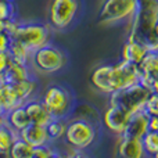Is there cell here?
<instances>
[{
    "label": "cell",
    "instance_id": "cell-1",
    "mask_svg": "<svg viewBox=\"0 0 158 158\" xmlns=\"http://www.w3.org/2000/svg\"><path fill=\"white\" fill-rule=\"evenodd\" d=\"M42 101L53 118L68 119L75 110V97L72 92L64 85L52 83L43 90Z\"/></svg>",
    "mask_w": 158,
    "mask_h": 158
},
{
    "label": "cell",
    "instance_id": "cell-2",
    "mask_svg": "<svg viewBox=\"0 0 158 158\" xmlns=\"http://www.w3.org/2000/svg\"><path fill=\"white\" fill-rule=\"evenodd\" d=\"M97 139V125L87 119L71 117L67 121L64 143L71 150H86Z\"/></svg>",
    "mask_w": 158,
    "mask_h": 158
},
{
    "label": "cell",
    "instance_id": "cell-3",
    "mask_svg": "<svg viewBox=\"0 0 158 158\" xmlns=\"http://www.w3.org/2000/svg\"><path fill=\"white\" fill-rule=\"evenodd\" d=\"M158 22V0H139V7L135 17L129 21L128 38L144 43L147 35Z\"/></svg>",
    "mask_w": 158,
    "mask_h": 158
},
{
    "label": "cell",
    "instance_id": "cell-4",
    "mask_svg": "<svg viewBox=\"0 0 158 158\" xmlns=\"http://www.w3.org/2000/svg\"><path fill=\"white\" fill-rule=\"evenodd\" d=\"M65 64L67 57L64 52L53 43H47L31 56V67L44 75L57 74L65 67Z\"/></svg>",
    "mask_w": 158,
    "mask_h": 158
},
{
    "label": "cell",
    "instance_id": "cell-5",
    "mask_svg": "<svg viewBox=\"0 0 158 158\" xmlns=\"http://www.w3.org/2000/svg\"><path fill=\"white\" fill-rule=\"evenodd\" d=\"M13 39L24 44L31 53H33L50 43L52 29L50 25H44L40 22H21L14 32Z\"/></svg>",
    "mask_w": 158,
    "mask_h": 158
},
{
    "label": "cell",
    "instance_id": "cell-6",
    "mask_svg": "<svg viewBox=\"0 0 158 158\" xmlns=\"http://www.w3.org/2000/svg\"><path fill=\"white\" fill-rule=\"evenodd\" d=\"M150 94L151 90L148 87H146L142 83H136L133 86L111 93L108 103L126 110L129 114H136V112L144 110V104Z\"/></svg>",
    "mask_w": 158,
    "mask_h": 158
},
{
    "label": "cell",
    "instance_id": "cell-7",
    "mask_svg": "<svg viewBox=\"0 0 158 158\" xmlns=\"http://www.w3.org/2000/svg\"><path fill=\"white\" fill-rule=\"evenodd\" d=\"M139 7V0H104L98 11V22L114 25L131 21Z\"/></svg>",
    "mask_w": 158,
    "mask_h": 158
},
{
    "label": "cell",
    "instance_id": "cell-8",
    "mask_svg": "<svg viewBox=\"0 0 158 158\" xmlns=\"http://www.w3.org/2000/svg\"><path fill=\"white\" fill-rule=\"evenodd\" d=\"M81 3L79 0H52L49 4V25L57 31H64L77 19Z\"/></svg>",
    "mask_w": 158,
    "mask_h": 158
},
{
    "label": "cell",
    "instance_id": "cell-9",
    "mask_svg": "<svg viewBox=\"0 0 158 158\" xmlns=\"http://www.w3.org/2000/svg\"><path fill=\"white\" fill-rule=\"evenodd\" d=\"M131 117L132 114H129L126 110L114 106V104H108V107L101 114V123L111 133L117 135V136H122L126 131Z\"/></svg>",
    "mask_w": 158,
    "mask_h": 158
},
{
    "label": "cell",
    "instance_id": "cell-10",
    "mask_svg": "<svg viewBox=\"0 0 158 158\" xmlns=\"http://www.w3.org/2000/svg\"><path fill=\"white\" fill-rule=\"evenodd\" d=\"M112 82H114L115 92L140 83L139 65L126 63L123 60L118 61L117 64H112Z\"/></svg>",
    "mask_w": 158,
    "mask_h": 158
},
{
    "label": "cell",
    "instance_id": "cell-11",
    "mask_svg": "<svg viewBox=\"0 0 158 158\" xmlns=\"http://www.w3.org/2000/svg\"><path fill=\"white\" fill-rule=\"evenodd\" d=\"M90 85L93 89L103 94H111L114 93V82H112V64H100L97 65L89 77Z\"/></svg>",
    "mask_w": 158,
    "mask_h": 158
},
{
    "label": "cell",
    "instance_id": "cell-12",
    "mask_svg": "<svg viewBox=\"0 0 158 158\" xmlns=\"http://www.w3.org/2000/svg\"><path fill=\"white\" fill-rule=\"evenodd\" d=\"M117 158H144L146 153L143 148V143L140 139H132L126 136H118L117 150H115Z\"/></svg>",
    "mask_w": 158,
    "mask_h": 158
},
{
    "label": "cell",
    "instance_id": "cell-13",
    "mask_svg": "<svg viewBox=\"0 0 158 158\" xmlns=\"http://www.w3.org/2000/svg\"><path fill=\"white\" fill-rule=\"evenodd\" d=\"M140 83L151 90L154 81L158 79V52H148L139 64Z\"/></svg>",
    "mask_w": 158,
    "mask_h": 158
},
{
    "label": "cell",
    "instance_id": "cell-14",
    "mask_svg": "<svg viewBox=\"0 0 158 158\" xmlns=\"http://www.w3.org/2000/svg\"><path fill=\"white\" fill-rule=\"evenodd\" d=\"M148 131H150V115L144 110H142L136 114H132L128 126H126V131L122 136L142 140Z\"/></svg>",
    "mask_w": 158,
    "mask_h": 158
},
{
    "label": "cell",
    "instance_id": "cell-15",
    "mask_svg": "<svg viewBox=\"0 0 158 158\" xmlns=\"http://www.w3.org/2000/svg\"><path fill=\"white\" fill-rule=\"evenodd\" d=\"M148 53V49L144 43L136 40V39L128 38L126 42L122 46V52H121V60L126 61L131 64H136L139 65Z\"/></svg>",
    "mask_w": 158,
    "mask_h": 158
},
{
    "label": "cell",
    "instance_id": "cell-16",
    "mask_svg": "<svg viewBox=\"0 0 158 158\" xmlns=\"http://www.w3.org/2000/svg\"><path fill=\"white\" fill-rule=\"evenodd\" d=\"M18 136H19V139L27 142L28 144L32 146V147H39V146L50 143L46 126L35 125V123H29L27 128H24L19 132Z\"/></svg>",
    "mask_w": 158,
    "mask_h": 158
},
{
    "label": "cell",
    "instance_id": "cell-17",
    "mask_svg": "<svg viewBox=\"0 0 158 158\" xmlns=\"http://www.w3.org/2000/svg\"><path fill=\"white\" fill-rule=\"evenodd\" d=\"M25 110H27V114L29 117L31 123H35V125H42L46 126L47 123L52 119V115L47 111L46 106L43 104L42 100H38V98H32L28 103L24 104Z\"/></svg>",
    "mask_w": 158,
    "mask_h": 158
},
{
    "label": "cell",
    "instance_id": "cell-18",
    "mask_svg": "<svg viewBox=\"0 0 158 158\" xmlns=\"http://www.w3.org/2000/svg\"><path fill=\"white\" fill-rule=\"evenodd\" d=\"M32 78V74H31L29 65H25V64H18L14 63V61H10V65L6 69V72L0 77L3 83H8V85H15L18 82L27 81V79Z\"/></svg>",
    "mask_w": 158,
    "mask_h": 158
},
{
    "label": "cell",
    "instance_id": "cell-19",
    "mask_svg": "<svg viewBox=\"0 0 158 158\" xmlns=\"http://www.w3.org/2000/svg\"><path fill=\"white\" fill-rule=\"evenodd\" d=\"M6 119H7V126H10L17 133H19L22 129L27 128L31 123L29 117H28L27 110H25L24 106H17L13 110H10L6 115Z\"/></svg>",
    "mask_w": 158,
    "mask_h": 158
},
{
    "label": "cell",
    "instance_id": "cell-20",
    "mask_svg": "<svg viewBox=\"0 0 158 158\" xmlns=\"http://www.w3.org/2000/svg\"><path fill=\"white\" fill-rule=\"evenodd\" d=\"M14 89H15V93L18 96V101L21 106H24L25 103H28L29 100L35 98L36 90H38V82L33 78H29L27 81L18 82V83L14 85Z\"/></svg>",
    "mask_w": 158,
    "mask_h": 158
},
{
    "label": "cell",
    "instance_id": "cell-21",
    "mask_svg": "<svg viewBox=\"0 0 158 158\" xmlns=\"http://www.w3.org/2000/svg\"><path fill=\"white\" fill-rule=\"evenodd\" d=\"M18 137V133L10 126H0V158H8L11 146Z\"/></svg>",
    "mask_w": 158,
    "mask_h": 158
},
{
    "label": "cell",
    "instance_id": "cell-22",
    "mask_svg": "<svg viewBox=\"0 0 158 158\" xmlns=\"http://www.w3.org/2000/svg\"><path fill=\"white\" fill-rule=\"evenodd\" d=\"M7 53H8V56H10V60L14 61V63L31 65V56H32V53H31L24 44L19 43V42L13 39L11 46Z\"/></svg>",
    "mask_w": 158,
    "mask_h": 158
},
{
    "label": "cell",
    "instance_id": "cell-23",
    "mask_svg": "<svg viewBox=\"0 0 158 158\" xmlns=\"http://www.w3.org/2000/svg\"><path fill=\"white\" fill-rule=\"evenodd\" d=\"M67 121L68 119H63V118H52L50 119V122L46 125L50 143L64 139V135L67 131Z\"/></svg>",
    "mask_w": 158,
    "mask_h": 158
},
{
    "label": "cell",
    "instance_id": "cell-24",
    "mask_svg": "<svg viewBox=\"0 0 158 158\" xmlns=\"http://www.w3.org/2000/svg\"><path fill=\"white\" fill-rule=\"evenodd\" d=\"M33 154V147L29 146L27 142H24L22 139H17L13 143L8 153V158H32Z\"/></svg>",
    "mask_w": 158,
    "mask_h": 158
},
{
    "label": "cell",
    "instance_id": "cell-25",
    "mask_svg": "<svg viewBox=\"0 0 158 158\" xmlns=\"http://www.w3.org/2000/svg\"><path fill=\"white\" fill-rule=\"evenodd\" d=\"M72 117L83 118V119L90 121V122L96 123V125H97V121L101 119V115H98L97 111H96L90 104H79V106H77L74 110Z\"/></svg>",
    "mask_w": 158,
    "mask_h": 158
},
{
    "label": "cell",
    "instance_id": "cell-26",
    "mask_svg": "<svg viewBox=\"0 0 158 158\" xmlns=\"http://www.w3.org/2000/svg\"><path fill=\"white\" fill-rule=\"evenodd\" d=\"M142 143H143V148H144L146 156L154 157L156 154H158V132L148 131L143 136Z\"/></svg>",
    "mask_w": 158,
    "mask_h": 158
},
{
    "label": "cell",
    "instance_id": "cell-27",
    "mask_svg": "<svg viewBox=\"0 0 158 158\" xmlns=\"http://www.w3.org/2000/svg\"><path fill=\"white\" fill-rule=\"evenodd\" d=\"M54 151L56 148L52 146V143H47V144L39 146V147H33L32 158H52Z\"/></svg>",
    "mask_w": 158,
    "mask_h": 158
},
{
    "label": "cell",
    "instance_id": "cell-28",
    "mask_svg": "<svg viewBox=\"0 0 158 158\" xmlns=\"http://www.w3.org/2000/svg\"><path fill=\"white\" fill-rule=\"evenodd\" d=\"M144 111L147 112L150 117L153 115H158V94L154 92H151V94L148 96L147 101L144 104Z\"/></svg>",
    "mask_w": 158,
    "mask_h": 158
},
{
    "label": "cell",
    "instance_id": "cell-29",
    "mask_svg": "<svg viewBox=\"0 0 158 158\" xmlns=\"http://www.w3.org/2000/svg\"><path fill=\"white\" fill-rule=\"evenodd\" d=\"M15 17L14 6L10 0H0V19H8Z\"/></svg>",
    "mask_w": 158,
    "mask_h": 158
},
{
    "label": "cell",
    "instance_id": "cell-30",
    "mask_svg": "<svg viewBox=\"0 0 158 158\" xmlns=\"http://www.w3.org/2000/svg\"><path fill=\"white\" fill-rule=\"evenodd\" d=\"M13 38L8 32L6 31H0V53H7L11 46Z\"/></svg>",
    "mask_w": 158,
    "mask_h": 158
},
{
    "label": "cell",
    "instance_id": "cell-31",
    "mask_svg": "<svg viewBox=\"0 0 158 158\" xmlns=\"http://www.w3.org/2000/svg\"><path fill=\"white\" fill-rule=\"evenodd\" d=\"M10 56L8 53H0V77L6 72V69L10 65Z\"/></svg>",
    "mask_w": 158,
    "mask_h": 158
},
{
    "label": "cell",
    "instance_id": "cell-32",
    "mask_svg": "<svg viewBox=\"0 0 158 158\" xmlns=\"http://www.w3.org/2000/svg\"><path fill=\"white\" fill-rule=\"evenodd\" d=\"M67 156L68 158H92L87 153H85V150H71Z\"/></svg>",
    "mask_w": 158,
    "mask_h": 158
},
{
    "label": "cell",
    "instance_id": "cell-33",
    "mask_svg": "<svg viewBox=\"0 0 158 158\" xmlns=\"http://www.w3.org/2000/svg\"><path fill=\"white\" fill-rule=\"evenodd\" d=\"M150 131L158 132V115L150 117Z\"/></svg>",
    "mask_w": 158,
    "mask_h": 158
},
{
    "label": "cell",
    "instance_id": "cell-34",
    "mask_svg": "<svg viewBox=\"0 0 158 158\" xmlns=\"http://www.w3.org/2000/svg\"><path fill=\"white\" fill-rule=\"evenodd\" d=\"M52 158H68V156H67V154H63L61 151H57V150H56L54 154L52 156Z\"/></svg>",
    "mask_w": 158,
    "mask_h": 158
},
{
    "label": "cell",
    "instance_id": "cell-35",
    "mask_svg": "<svg viewBox=\"0 0 158 158\" xmlns=\"http://www.w3.org/2000/svg\"><path fill=\"white\" fill-rule=\"evenodd\" d=\"M151 92H154V93H157V94H158V79L154 81L153 86H151Z\"/></svg>",
    "mask_w": 158,
    "mask_h": 158
},
{
    "label": "cell",
    "instance_id": "cell-36",
    "mask_svg": "<svg viewBox=\"0 0 158 158\" xmlns=\"http://www.w3.org/2000/svg\"><path fill=\"white\" fill-rule=\"evenodd\" d=\"M151 158H158V154H156V156H154V157H151Z\"/></svg>",
    "mask_w": 158,
    "mask_h": 158
}]
</instances>
